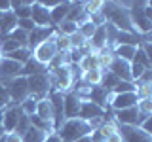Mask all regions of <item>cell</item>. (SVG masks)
<instances>
[{
    "label": "cell",
    "mask_w": 152,
    "mask_h": 142,
    "mask_svg": "<svg viewBox=\"0 0 152 142\" xmlns=\"http://www.w3.org/2000/svg\"><path fill=\"white\" fill-rule=\"evenodd\" d=\"M101 13H103L104 21L110 23L112 27H116L118 30H122V32H133V34H137V32L133 30V27H131L129 12H127L126 6H122V4H118V2H103Z\"/></svg>",
    "instance_id": "6da1fadb"
},
{
    "label": "cell",
    "mask_w": 152,
    "mask_h": 142,
    "mask_svg": "<svg viewBox=\"0 0 152 142\" xmlns=\"http://www.w3.org/2000/svg\"><path fill=\"white\" fill-rule=\"evenodd\" d=\"M93 129H95L93 123L84 121V120H80V117H74V120H66L63 125L59 127L57 135H59L61 142H74V140L82 138L86 135H89Z\"/></svg>",
    "instance_id": "7a4b0ae2"
},
{
    "label": "cell",
    "mask_w": 152,
    "mask_h": 142,
    "mask_svg": "<svg viewBox=\"0 0 152 142\" xmlns=\"http://www.w3.org/2000/svg\"><path fill=\"white\" fill-rule=\"evenodd\" d=\"M127 12H129V21L133 30L139 36H150L152 19L145 13V2H133L131 8H127Z\"/></svg>",
    "instance_id": "3957f363"
},
{
    "label": "cell",
    "mask_w": 152,
    "mask_h": 142,
    "mask_svg": "<svg viewBox=\"0 0 152 142\" xmlns=\"http://www.w3.org/2000/svg\"><path fill=\"white\" fill-rule=\"evenodd\" d=\"M27 87H28V95H31L32 99H36V101L46 99L48 95H50V91L53 89V82H51L50 70L34 74V76H28L27 78Z\"/></svg>",
    "instance_id": "277c9868"
},
{
    "label": "cell",
    "mask_w": 152,
    "mask_h": 142,
    "mask_svg": "<svg viewBox=\"0 0 152 142\" xmlns=\"http://www.w3.org/2000/svg\"><path fill=\"white\" fill-rule=\"evenodd\" d=\"M50 74H51V82H53V89H55V91H61V93L72 91L76 76H74L72 66H70V64L53 68V70H50ZM76 82H78V80H76Z\"/></svg>",
    "instance_id": "5b68a950"
},
{
    "label": "cell",
    "mask_w": 152,
    "mask_h": 142,
    "mask_svg": "<svg viewBox=\"0 0 152 142\" xmlns=\"http://www.w3.org/2000/svg\"><path fill=\"white\" fill-rule=\"evenodd\" d=\"M4 87L8 89L10 99H12V104H21L23 101H27L31 95H28V87H27V78L23 76H17L13 80H8V82H0Z\"/></svg>",
    "instance_id": "8992f818"
},
{
    "label": "cell",
    "mask_w": 152,
    "mask_h": 142,
    "mask_svg": "<svg viewBox=\"0 0 152 142\" xmlns=\"http://www.w3.org/2000/svg\"><path fill=\"white\" fill-rule=\"evenodd\" d=\"M148 116H142V114L137 110V106L126 108V110H116L112 112V120L118 123V125H131V127H139L141 121Z\"/></svg>",
    "instance_id": "52a82bcc"
},
{
    "label": "cell",
    "mask_w": 152,
    "mask_h": 142,
    "mask_svg": "<svg viewBox=\"0 0 152 142\" xmlns=\"http://www.w3.org/2000/svg\"><path fill=\"white\" fill-rule=\"evenodd\" d=\"M53 36H55V34H53ZM53 36H51L50 40L42 42L40 46H36L34 49H32V57H34V59H36L40 64H44L46 68H48V64L51 63V59H53L55 53H57V47H55Z\"/></svg>",
    "instance_id": "ba28073f"
},
{
    "label": "cell",
    "mask_w": 152,
    "mask_h": 142,
    "mask_svg": "<svg viewBox=\"0 0 152 142\" xmlns=\"http://www.w3.org/2000/svg\"><path fill=\"white\" fill-rule=\"evenodd\" d=\"M82 101H84V99L80 97V95H76L74 91L63 93L65 121H66V120H74V117H78V112H80V106H82Z\"/></svg>",
    "instance_id": "9c48e42d"
},
{
    "label": "cell",
    "mask_w": 152,
    "mask_h": 142,
    "mask_svg": "<svg viewBox=\"0 0 152 142\" xmlns=\"http://www.w3.org/2000/svg\"><path fill=\"white\" fill-rule=\"evenodd\" d=\"M118 133H120V136H122V142H152V135H146L139 127L118 125Z\"/></svg>",
    "instance_id": "30bf717a"
},
{
    "label": "cell",
    "mask_w": 152,
    "mask_h": 142,
    "mask_svg": "<svg viewBox=\"0 0 152 142\" xmlns=\"http://www.w3.org/2000/svg\"><path fill=\"white\" fill-rule=\"evenodd\" d=\"M57 32V27H34L31 32H28V42H27V47L28 49H34L36 46H40L42 42L50 40Z\"/></svg>",
    "instance_id": "8fae6325"
},
{
    "label": "cell",
    "mask_w": 152,
    "mask_h": 142,
    "mask_svg": "<svg viewBox=\"0 0 152 142\" xmlns=\"http://www.w3.org/2000/svg\"><path fill=\"white\" fill-rule=\"evenodd\" d=\"M137 102H139V95H137V91H133V93L112 95V99L108 101V106H110L112 112H116V110H126V108L137 106Z\"/></svg>",
    "instance_id": "7c38bea8"
},
{
    "label": "cell",
    "mask_w": 152,
    "mask_h": 142,
    "mask_svg": "<svg viewBox=\"0 0 152 142\" xmlns=\"http://www.w3.org/2000/svg\"><path fill=\"white\" fill-rule=\"evenodd\" d=\"M110 91H108L107 87H103V85H91V87L86 91L84 95V101H89V102H95L97 106L101 108H107L108 110V101H110Z\"/></svg>",
    "instance_id": "4fadbf2b"
},
{
    "label": "cell",
    "mask_w": 152,
    "mask_h": 142,
    "mask_svg": "<svg viewBox=\"0 0 152 142\" xmlns=\"http://www.w3.org/2000/svg\"><path fill=\"white\" fill-rule=\"evenodd\" d=\"M31 21L34 23L36 27H53L50 19V9L44 8L38 0L31 4Z\"/></svg>",
    "instance_id": "5bb4252c"
},
{
    "label": "cell",
    "mask_w": 152,
    "mask_h": 142,
    "mask_svg": "<svg viewBox=\"0 0 152 142\" xmlns=\"http://www.w3.org/2000/svg\"><path fill=\"white\" fill-rule=\"evenodd\" d=\"M21 116H23L21 108H19L17 104H10L2 114V129H4V133H13V129H15V125H17V121H19Z\"/></svg>",
    "instance_id": "9a60e30c"
},
{
    "label": "cell",
    "mask_w": 152,
    "mask_h": 142,
    "mask_svg": "<svg viewBox=\"0 0 152 142\" xmlns=\"http://www.w3.org/2000/svg\"><path fill=\"white\" fill-rule=\"evenodd\" d=\"M21 66L23 64L15 63V61L2 57V59H0V82H8V80L17 78L19 72H21Z\"/></svg>",
    "instance_id": "2e32d148"
},
{
    "label": "cell",
    "mask_w": 152,
    "mask_h": 142,
    "mask_svg": "<svg viewBox=\"0 0 152 142\" xmlns=\"http://www.w3.org/2000/svg\"><path fill=\"white\" fill-rule=\"evenodd\" d=\"M108 72H112L116 76L120 82H131V74H129V63L127 61H122V59H116V57H112L110 64L107 66Z\"/></svg>",
    "instance_id": "e0dca14e"
},
{
    "label": "cell",
    "mask_w": 152,
    "mask_h": 142,
    "mask_svg": "<svg viewBox=\"0 0 152 142\" xmlns=\"http://www.w3.org/2000/svg\"><path fill=\"white\" fill-rule=\"evenodd\" d=\"M69 8H70V2H69V0H63V2L59 0V4H57V6H53V8L50 9V19H51V25H53V27H59L61 23H63L65 19H66Z\"/></svg>",
    "instance_id": "ac0fdd59"
},
{
    "label": "cell",
    "mask_w": 152,
    "mask_h": 142,
    "mask_svg": "<svg viewBox=\"0 0 152 142\" xmlns=\"http://www.w3.org/2000/svg\"><path fill=\"white\" fill-rule=\"evenodd\" d=\"M78 68L84 72H91V70H103L101 66V57H99V53H95V51H91V53L84 55L82 61L78 63Z\"/></svg>",
    "instance_id": "d6986e66"
},
{
    "label": "cell",
    "mask_w": 152,
    "mask_h": 142,
    "mask_svg": "<svg viewBox=\"0 0 152 142\" xmlns=\"http://www.w3.org/2000/svg\"><path fill=\"white\" fill-rule=\"evenodd\" d=\"M66 21L76 23V25H82L84 21H88V13L84 9V2H70L69 13H66Z\"/></svg>",
    "instance_id": "ffe728a7"
},
{
    "label": "cell",
    "mask_w": 152,
    "mask_h": 142,
    "mask_svg": "<svg viewBox=\"0 0 152 142\" xmlns=\"http://www.w3.org/2000/svg\"><path fill=\"white\" fill-rule=\"evenodd\" d=\"M34 114L40 117V120H44V121L53 125V110H51V104H50V101H48V97L36 101V112Z\"/></svg>",
    "instance_id": "44dd1931"
},
{
    "label": "cell",
    "mask_w": 152,
    "mask_h": 142,
    "mask_svg": "<svg viewBox=\"0 0 152 142\" xmlns=\"http://www.w3.org/2000/svg\"><path fill=\"white\" fill-rule=\"evenodd\" d=\"M46 66L40 64L38 61L34 59V57H31V59L27 61L25 64L21 66V72H19V76H23V78H28V76H34V74H40V72H46Z\"/></svg>",
    "instance_id": "7402d4cb"
},
{
    "label": "cell",
    "mask_w": 152,
    "mask_h": 142,
    "mask_svg": "<svg viewBox=\"0 0 152 142\" xmlns=\"http://www.w3.org/2000/svg\"><path fill=\"white\" fill-rule=\"evenodd\" d=\"M12 4V13L15 15L17 19H28L31 17V4L32 2H27V0H13Z\"/></svg>",
    "instance_id": "603a6c76"
},
{
    "label": "cell",
    "mask_w": 152,
    "mask_h": 142,
    "mask_svg": "<svg viewBox=\"0 0 152 142\" xmlns=\"http://www.w3.org/2000/svg\"><path fill=\"white\" fill-rule=\"evenodd\" d=\"M135 46H114L112 47V55L116 57V59H122V61H127V63H131L133 55H135Z\"/></svg>",
    "instance_id": "cb8c5ba5"
},
{
    "label": "cell",
    "mask_w": 152,
    "mask_h": 142,
    "mask_svg": "<svg viewBox=\"0 0 152 142\" xmlns=\"http://www.w3.org/2000/svg\"><path fill=\"white\" fill-rule=\"evenodd\" d=\"M131 63H137V64L145 66L146 70H152V57H148V53H146V51L142 49L141 46H137V49H135V55H133Z\"/></svg>",
    "instance_id": "d4e9b609"
},
{
    "label": "cell",
    "mask_w": 152,
    "mask_h": 142,
    "mask_svg": "<svg viewBox=\"0 0 152 142\" xmlns=\"http://www.w3.org/2000/svg\"><path fill=\"white\" fill-rule=\"evenodd\" d=\"M104 70V68H103ZM103 70H91V72H84L80 76V82L88 87L91 85H101V80H103Z\"/></svg>",
    "instance_id": "484cf974"
},
{
    "label": "cell",
    "mask_w": 152,
    "mask_h": 142,
    "mask_svg": "<svg viewBox=\"0 0 152 142\" xmlns=\"http://www.w3.org/2000/svg\"><path fill=\"white\" fill-rule=\"evenodd\" d=\"M4 57H6V59L15 61V63H19V64H25L27 61L32 57V51L28 49V47H19V49L12 51V53H8V55H4Z\"/></svg>",
    "instance_id": "4316f807"
},
{
    "label": "cell",
    "mask_w": 152,
    "mask_h": 142,
    "mask_svg": "<svg viewBox=\"0 0 152 142\" xmlns=\"http://www.w3.org/2000/svg\"><path fill=\"white\" fill-rule=\"evenodd\" d=\"M48 133L36 129V127H28V131L21 136V142H46Z\"/></svg>",
    "instance_id": "83f0119b"
},
{
    "label": "cell",
    "mask_w": 152,
    "mask_h": 142,
    "mask_svg": "<svg viewBox=\"0 0 152 142\" xmlns=\"http://www.w3.org/2000/svg\"><path fill=\"white\" fill-rule=\"evenodd\" d=\"M118 82H120V80H118L116 76L112 74V72H108L107 68L103 70V80H101V85H103V87H107L108 91L112 93V89L116 87V83H118Z\"/></svg>",
    "instance_id": "f1b7e54d"
},
{
    "label": "cell",
    "mask_w": 152,
    "mask_h": 142,
    "mask_svg": "<svg viewBox=\"0 0 152 142\" xmlns=\"http://www.w3.org/2000/svg\"><path fill=\"white\" fill-rule=\"evenodd\" d=\"M53 40H55V47H57V51H61V53H66V51H70L69 36H63V34H59V32H55Z\"/></svg>",
    "instance_id": "f546056e"
},
{
    "label": "cell",
    "mask_w": 152,
    "mask_h": 142,
    "mask_svg": "<svg viewBox=\"0 0 152 142\" xmlns=\"http://www.w3.org/2000/svg\"><path fill=\"white\" fill-rule=\"evenodd\" d=\"M76 30H78V25H76V23L66 21V19L61 23L59 27H57V32H59V34H63V36H72Z\"/></svg>",
    "instance_id": "4dcf8cb0"
},
{
    "label": "cell",
    "mask_w": 152,
    "mask_h": 142,
    "mask_svg": "<svg viewBox=\"0 0 152 142\" xmlns=\"http://www.w3.org/2000/svg\"><path fill=\"white\" fill-rule=\"evenodd\" d=\"M137 110H139L142 116H152V97L139 99V102H137Z\"/></svg>",
    "instance_id": "1f68e13d"
},
{
    "label": "cell",
    "mask_w": 152,
    "mask_h": 142,
    "mask_svg": "<svg viewBox=\"0 0 152 142\" xmlns=\"http://www.w3.org/2000/svg\"><path fill=\"white\" fill-rule=\"evenodd\" d=\"M95 28H97V27H95L93 23H91V21H89V19H88V21H84L82 25H78V32H80V34H82V36L86 38V40H89V38L93 36Z\"/></svg>",
    "instance_id": "d6a6232c"
},
{
    "label": "cell",
    "mask_w": 152,
    "mask_h": 142,
    "mask_svg": "<svg viewBox=\"0 0 152 142\" xmlns=\"http://www.w3.org/2000/svg\"><path fill=\"white\" fill-rule=\"evenodd\" d=\"M133 91H137V87H135V83H133V82H118L116 87L112 89L114 95H120V93H133Z\"/></svg>",
    "instance_id": "836d02e7"
},
{
    "label": "cell",
    "mask_w": 152,
    "mask_h": 142,
    "mask_svg": "<svg viewBox=\"0 0 152 142\" xmlns=\"http://www.w3.org/2000/svg\"><path fill=\"white\" fill-rule=\"evenodd\" d=\"M69 42H70V49H82V47L88 44V40H86L78 30H76L72 36H69Z\"/></svg>",
    "instance_id": "e575fe53"
},
{
    "label": "cell",
    "mask_w": 152,
    "mask_h": 142,
    "mask_svg": "<svg viewBox=\"0 0 152 142\" xmlns=\"http://www.w3.org/2000/svg\"><path fill=\"white\" fill-rule=\"evenodd\" d=\"M19 108H21V112L25 114V116H32V114L36 112V99L28 97L27 101H23L21 104H19Z\"/></svg>",
    "instance_id": "d590c367"
},
{
    "label": "cell",
    "mask_w": 152,
    "mask_h": 142,
    "mask_svg": "<svg viewBox=\"0 0 152 142\" xmlns=\"http://www.w3.org/2000/svg\"><path fill=\"white\" fill-rule=\"evenodd\" d=\"M28 127H31L28 116H25V114H23V116L19 117V121H17V125H15V129H13V133H15V135H19V136H23V135L28 131Z\"/></svg>",
    "instance_id": "8d00e7d4"
},
{
    "label": "cell",
    "mask_w": 152,
    "mask_h": 142,
    "mask_svg": "<svg viewBox=\"0 0 152 142\" xmlns=\"http://www.w3.org/2000/svg\"><path fill=\"white\" fill-rule=\"evenodd\" d=\"M10 38L12 40H15L21 47H27V42H28V32H25V30H21V28H15V30L10 34Z\"/></svg>",
    "instance_id": "74e56055"
},
{
    "label": "cell",
    "mask_w": 152,
    "mask_h": 142,
    "mask_svg": "<svg viewBox=\"0 0 152 142\" xmlns=\"http://www.w3.org/2000/svg\"><path fill=\"white\" fill-rule=\"evenodd\" d=\"M12 104V99H10V93H8V89L4 87L2 83H0V112H4L6 108Z\"/></svg>",
    "instance_id": "f35d334b"
},
{
    "label": "cell",
    "mask_w": 152,
    "mask_h": 142,
    "mask_svg": "<svg viewBox=\"0 0 152 142\" xmlns=\"http://www.w3.org/2000/svg\"><path fill=\"white\" fill-rule=\"evenodd\" d=\"M34 27L36 25L31 21V17L28 19H17V28H21V30H25V32H31Z\"/></svg>",
    "instance_id": "ab89813d"
},
{
    "label": "cell",
    "mask_w": 152,
    "mask_h": 142,
    "mask_svg": "<svg viewBox=\"0 0 152 142\" xmlns=\"http://www.w3.org/2000/svg\"><path fill=\"white\" fill-rule=\"evenodd\" d=\"M139 129H141V131H145L146 135H152V116H148V117H145V120L141 121Z\"/></svg>",
    "instance_id": "60d3db41"
},
{
    "label": "cell",
    "mask_w": 152,
    "mask_h": 142,
    "mask_svg": "<svg viewBox=\"0 0 152 142\" xmlns=\"http://www.w3.org/2000/svg\"><path fill=\"white\" fill-rule=\"evenodd\" d=\"M6 142H21V136L15 135V133H6Z\"/></svg>",
    "instance_id": "b9f144b4"
},
{
    "label": "cell",
    "mask_w": 152,
    "mask_h": 142,
    "mask_svg": "<svg viewBox=\"0 0 152 142\" xmlns=\"http://www.w3.org/2000/svg\"><path fill=\"white\" fill-rule=\"evenodd\" d=\"M104 142H122V136H120V133H114V135L107 136V140H104Z\"/></svg>",
    "instance_id": "7bdbcfd3"
},
{
    "label": "cell",
    "mask_w": 152,
    "mask_h": 142,
    "mask_svg": "<svg viewBox=\"0 0 152 142\" xmlns=\"http://www.w3.org/2000/svg\"><path fill=\"white\" fill-rule=\"evenodd\" d=\"M46 142H61V138H59V135H57V133H51V135L46 136Z\"/></svg>",
    "instance_id": "ee69618b"
},
{
    "label": "cell",
    "mask_w": 152,
    "mask_h": 142,
    "mask_svg": "<svg viewBox=\"0 0 152 142\" xmlns=\"http://www.w3.org/2000/svg\"><path fill=\"white\" fill-rule=\"evenodd\" d=\"M74 142H91V138H89V135H86V136H82V138H78V140H74Z\"/></svg>",
    "instance_id": "f6af8a7d"
},
{
    "label": "cell",
    "mask_w": 152,
    "mask_h": 142,
    "mask_svg": "<svg viewBox=\"0 0 152 142\" xmlns=\"http://www.w3.org/2000/svg\"><path fill=\"white\" fill-rule=\"evenodd\" d=\"M2 114L4 112H0V135H4V129H2Z\"/></svg>",
    "instance_id": "bcb514c9"
},
{
    "label": "cell",
    "mask_w": 152,
    "mask_h": 142,
    "mask_svg": "<svg viewBox=\"0 0 152 142\" xmlns=\"http://www.w3.org/2000/svg\"><path fill=\"white\" fill-rule=\"evenodd\" d=\"M4 135H6V133H4ZM4 135H0V142H6V136Z\"/></svg>",
    "instance_id": "7dc6e473"
},
{
    "label": "cell",
    "mask_w": 152,
    "mask_h": 142,
    "mask_svg": "<svg viewBox=\"0 0 152 142\" xmlns=\"http://www.w3.org/2000/svg\"><path fill=\"white\" fill-rule=\"evenodd\" d=\"M0 59H2V53H0Z\"/></svg>",
    "instance_id": "c3c4849f"
}]
</instances>
